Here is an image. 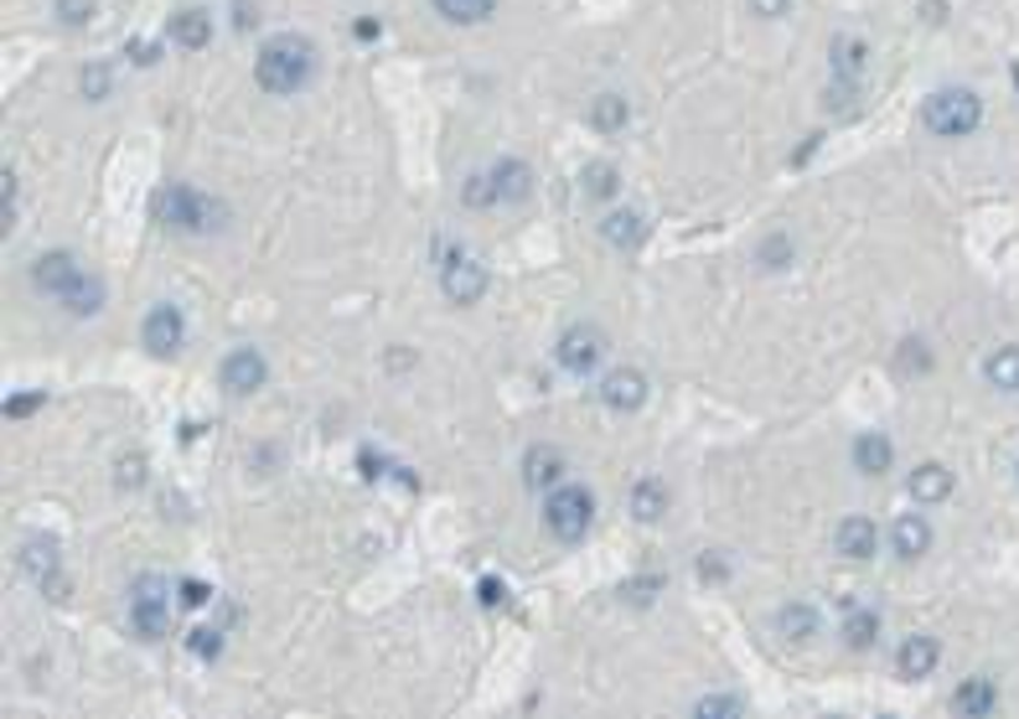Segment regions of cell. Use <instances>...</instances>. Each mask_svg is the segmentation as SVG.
<instances>
[{"mask_svg":"<svg viewBox=\"0 0 1019 719\" xmlns=\"http://www.w3.org/2000/svg\"><path fill=\"white\" fill-rule=\"evenodd\" d=\"M58 300H63V306L73 311V317H94V311L104 306V285H99L94 275H78V280H73V285L63 290V296H58Z\"/></svg>","mask_w":1019,"mask_h":719,"instance_id":"cb8c5ba5","label":"cell"},{"mask_svg":"<svg viewBox=\"0 0 1019 719\" xmlns=\"http://www.w3.org/2000/svg\"><path fill=\"white\" fill-rule=\"evenodd\" d=\"M891 466H895V441L891 435H880V430L854 435V471H865V476H885Z\"/></svg>","mask_w":1019,"mask_h":719,"instance_id":"2e32d148","label":"cell"},{"mask_svg":"<svg viewBox=\"0 0 1019 719\" xmlns=\"http://www.w3.org/2000/svg\"><path fill=\"white\" fill-rule=\"evenodd\" d=\"M833 554L838 559H854V565H865V559H874V523L870 518H844L838 529H833Z\"/></svg>","mask_w":1019,"mask_h":719,"instance_id":"5bb4252c","label":"cell"},{"mask_svg":"<svg viewBox=\"0 0 1019 719\" xmlns=\"http://www.w3.org/2000/svg\"><path fill=\"white\" fill-rule=\"evenodd\" d=\"M891 549L900 554V559H921V554L932 549V523H927L921 512H900L891 523Z\"/></svg>","mask_w":1019,"mask_h":719,"instance_id":"e0dca14e","label":"cell"},{"mask_svg":"<svg viewBox=\"0 0 1019 719\" xmlns=\"http://www.w3.org/2000/svg\"><path fill=\"white\" fill-rule=\"evenodd\" d=\"M829 52H833V73H838V78H859V73H865V58H870V47L859 42V37H854V42L849 37H833Z\"/></svg>","mask_w":1019,"mask_h":719,"instance_id":"4316f807","label":"cell"},{"mask_svg":"<svg viewBox=\"0 0 1019 719\" xmlns=\"http://www.w3.org/2000/svg\"><path fill=\"white\" fill-rule=\"evenodd\" d=\"M78 275H84V270H78V259L67 255V249H47V255L32 264V285H37V290H47V296H63Z\"/></svg>","mask_w":1019,"mask_h":719,"instance_id":"8fae6325","label":"cell"},{"mask_svg":"<svg viewBox=\"0 0 1019 719\" xmlns=\"http://www.w3.org/2000/svg\"><path fill=\"white\" fill-rule=\"evenodd\" d=\"M989 383L998 394H1019V347H998L989 358Z\"/></svg>","mask_w":1019,"mask_h":719,"instance_id":"f1b7e54d","label":"cell"},{"mask_svg":"<svg viewBox=\"0 0 1019 719\" xmlns=\"http://www.w3.org/2000/svg\"><path fill=\"white\" fill-rule=\"evenodd\" d=\"M476 600H482V606H502V580H497V574H487V580L476 585Z\"/></svg>","mask_w":1019,"mask_h":719,"instance_id":"c3c4849f","label":"cell"},{"mask_svg":"<svg viewBox=\"0 0 1019 719\" xmlns=\"http://www.w3.org/2000/svg\"><path fill=\"white\" fill-rule=\"evenodd\" d=\"M600 358H606V332L591 326V321L564 326V337H559V347H554V362H559L564 373H591Z\"/></svg>","mask_w":1019,"mask_h":719,"instance_id":"5b68a950","label":"cell"},{"mask_svg":"<svg viewBox=\"0 0 1019 719\" xmlns=\"http://www.w3.org/2000/svg\"><path fill=\"white\" fill-rule=\"evenodd\" d=\"M658 591H662L658 574H647V580H626V585H621V600H626V606H653V595Z\"/></svg>","mask_w":1019,"mask_h":719,"instance_id":"f35d334b","label":"cell"},{"mask_svg":"<svg viewBox=\"0 0 1019 719\" xmlns=\"http://www.w3.org/2000/svg\"><path fill=\"white\" fill-rule=\"evenodd\" d=\"M874 636H880V616L874 611H849L844 616V647H854V653H865V647H874Z\"/></svg>","mask_w":1019,"mask_h":719,"instance_id":"83f0119b","label":"cell"},{"mask_svg":"<svg viewBox=\"0 0 1019 719\" xmlns=\"http://www.w3.org/2000/svg\"><path fill=\"white\" fill-rule=\"evenodd\" d=\"M166 591H171L166 574H140L135 580V595H150V600H166Z\"/></svg>","mask_w":1019,"mask_h":719,"instance_id":"f6af8a7d","label":"cell"},{"mask_svg":"<svg viewBox=\"0 0 1019 719\" xmlns=\"http://www.w3.org/2000/svg\"><path fill=\"white\" fill-rule=\"evenodd\" d=\"M22 570H26V580L42 585L47 574L58 570V544H52V538H26L22 544Z\"/></svg>","mask_w":1019,"mask_h":719,"instance_id":"d4e9b609","label":"cell"},{"mask_svg":"<svg viewBox=\"0 0 1019 719\" xmlns=\"http://www.w3.org/2000/svg\"><path fill=\"white\" fill-rule=\"evenodd\" d=\"M109 88H114V67H109V63H88L84 78H78V94H84L88 104H104Z\"/></svg>","mask_w":1019,"mask_h":719,"instance_id":"4dcf8cb0","label":"cell"},{"mask_svg":"<svg viewBox=\"0 0 1019 719\" xmlns=\"http://www.w3.org/2000/svg\"><path fill=\"white\" fill-rule=\"evenodd\" d=\"M187 653H197V657H218V653H223V632H218V627H191Z\"/></svg>","mask_w":1019,"mask_h":719,"instance_id":"74e56055","label":"cell"},{"mask_svg":"<svg viewBox=\"0 0 1019 719\" xmlns=\"http://www.w3.org/2000/svg\"><path fill=\"white\" fill-rule=\"evenodd\" d=\"M741 709H745V704L735 694H709V698H699V704H694V715H704V719H709V715H741Z\"/></svg>","mask_w":1019,"mask_h":719,"instance_id":"60d3db41","label":"cell"},{"mask_svg":"<svg viewBox=\"0 0 1019 719\" xmlns=\"http://www.w3.org/2000/svg\"><path fill=\"white\" fill-rule=\"evenodd\" d=\"M430 5H435L450 26H476V22H487L492 16L497 0H430Z\"/></svg>","mask_w":1019,"mask_h":719,"instance_id":"484cf974","label":"cell"},{"mask_svg":"<svg viewBox=\"0 0 1019 719\" xmlns=\"http://www.w3.org/2000/svg\"><path fill=\"white\" fill-rule=\"evenodd\" d=\"M750 11H756V16H766V22H776V16H786V11H792V0H750Z\"/></svg>","mask_w":1019,"mask_h":719,"instance_id":"681fc988","label":"cell"},{"mask_svg":"<svg viewBox=\"0 0 1019 719\" xmlns=\"http://www.w3.org/2000/svg\"><path fill=\"white\" fill-rule=\"evenodd\" d=\"M523 482L538 492H554L564 482V450L559 445H529L523 450Z\"/></svg>","mask_w":1019,"mask_h":719,"instance_id":"30bf717a","label":"cell"},{"mask_svg":"<svg viewBox=\"0 0 1019 719\" xmlns=\"http://www.w3.org/2000/svg\"><path fill=\"white\" fill-rule=\"evenodd\" d=\"M936 662H942V642H936V636H927V632L906 636V642L895 647V668H900V678H911V683L932 678Z\"/></svg>","mask_w":1019,"mask_h":719,"instance_id":"9c48e42d","label":"cell"},{"mask_svg":"<svg viewBox=\"0 0 1019 719\" xmlns=\"http://www.w3.org/2000/svg\"><path fill=\"white\" fill-rule=\"evenodd\" d=\"M911 497L927 503V508H932V503H947V497H953V471L942 461H921L911 471Z\"/></svg>","mask_w":1019,"mask_h":719,"instance_id":"44dd1931","label":"cell"},{"mask_svg":"<svg viewBox=\"0 0 1019 719\" xmlns=\"http://www.w3.org/2000/svg\"><path fill=\"white\" fill-rule=\"evenodd\" d=\"M998 704V689L989 683V678H968L962 689L953 694V715L957 719H989Z\"/></svg>","mask_w":1019,"mask_h":719,"instance_id":"ffe728a7","label":"cell"},{"mask_svg":"<svg viewBox=\"0 0 1019 719\" xmlns=\"http://www.w3.org/2000/svg\"><path fill=\"white\" fill-rule=\"evenodd\" d=\"M176 600H182V611H202L208 600H213V585L208 580H176Z\"/></svg>","mask_w":1019,"mask_h":719,"instance_id":"d590c367","label":"cell"},{"mask_svg":"<svg viewBox=\"0 0 1019 719\" xmlns=\"http://www.w3.org/2000/svg\"><path fill=\"white\" fill-rule=\"evenodd\" d=\"M600 238H606L611 249H637L642 238H647V218L632 208H611L606 223H600Z\"/></svg>","mask_w":1019,"mask_h":719,"instance_id":"d6986e66","label":"cell"},{"mask_svg":"<svg viewBox=\"0 0 1019 719\" xmlns=\"http://www.w3.org/2000/svg\"><path fill=\"white\" fill-rule=\"evenodd\" d=\"M440 290H446L450 306H476V300L487 296V270L467 255L450 259L446 270H440Z\"/></svg>","mask_w":1019,"mask_h":719,"instance_id":"52a82bcc","label":"cell"},{"mask_svg":"<svg viewBox=\"0 0 1019 719\" xmlns=\"http://www.w3.org/2000/svg\"><path fill=\"white\" fill-rule=\"evenodd\" d=\"M88 11H94L88 0H58V16H63L67 26H84V22H88Z\"/></svg>","mask_w":1019,"mask_h":719,"instance_id":"7dc6e473","label":"cell"},{"mask_svg":"<svg viewBox=\"0 0 1019 719\" xmlns=\"http://www.w3.org/2000/svg\"><path fill=\"white\" fill-rule=\"evenodd\" d=\"M129 632L140 642H161L171 632V600H150V595H135L129 600Z\"/></svg>","mask_w":1019,"mask_h":719,"instance_id":"9a60e30c","label":"cell"},{"mask_svg":"<svg viewBox=\"0 0 1019 719\" xmlns=\"http://www.w3.org/2000/svg\"><path fill=\"white\" fill-rule=\"evenodd\" d=\"M311 73H316V47L306 42L300 32H279V37H270V42L259 47V58H254V84L264 88V94H275V99L300 94V88L311 84Z\"/></svg>","mask_w":1019,"mask_h":719,"instance_id":"6da1fadb","label":"cell"},{"mask_svg":"<svg viewBox=\"0 0 1019 719\" xmlns=\"http://www.w3.org/2000/svg\"><path fill=\"white\" fill-rule=\"evenodd\" d=\"M461 202H467L471 212H482V208H492V202H497V182H492V171H476V176H467Z\"/></svg>","mask_w":1019,"mask_h":719,"instance_id":"d6a6232c","label":"cell"},{"mask_svg":"<svg viewBox=\"0 0 1019 719\" xmlns=\"http://www.w3.org/2000/svg\"><path fill=\"white\" fill-rule=\"evenodd\" d=\"M921 120H927V129H932V135H942V140H957V135H973V129H978V120H983V99H978L973 88H942V94H932V99H927Z\"/></svg>","mask_w":1019,"mask_h":719,"instance_id":"277c9868","label":"cell"},{"mask_svg":"<svg viewBox=\"0 0 1019 719\" xmlns=\"http://www.w3.org/2000/svg\"><path fill=\"white\" fill-rule=\"evenodd\" d=\"M492 182H497V202H523L533 191V171L518 161V156H502L492 166Z\"/></svg>","mask_w":1019,"mask_h":719,"instance_id":"7402d4cb","label":"cell"},{"mask_svg":"<svg viewBox=\"0 0 1019 719\" xmlns=\"http://www.w3.org/2000/svg\"><path fill=\"white\" fill-rule=\"evenodd\" d=\"M595 523V497L591 487H574V482H559V487L544 497V529L559 538V544H580Z\"/></svg>","mask_w":1019,"mask_h":719,"instance_id":"3957f363","label":"cell"},{"mask_svg":"<svg viewBox=\"0 0 1019 719\" xmlns=\"http://www.w3.org/2000/svg\"><path fill=\"white\" fill-rule=\"evenodd\" d=\"M776 632H782L786 642H812V636H818V611L803 606V600H786L782 611H776Z\"/></svg>","mask_w":1019,"mask_h":719,"instance_id":"603a6c76","label":"cell"},{"mask_svg":"<svg viewBox=\"0 0 1019 719\" xmlns=\"http://www.w3.org/2000/svg\"><path fill=\"white\" fill-rule=\"evenodd\" d=\"M114 482H120L125 492H135L140 482H146V461H140L135 450H129V456H120V471H114Z\"/></svg>","mask_w":1019,"mask_h":719,"instance_id":"ab89813d","label":"cell"},{"mask_svg":"<svg viewBox=\"0 0 1019 719\" xmlns=\"http://www.w3.org/2000/svg\"><path fill=\"white\" fill-rule=\"evenodd\" d=\"M756 264H761V270H786V264H792V238H786V233H771V238H761Z\"/></svg>","mask_w":1019,"mask_h":719,"instance_id":"836d02e7","label":"cell"},{"mask_svg":"<svg viewBox=\"0 0 1019 719\" xmlns=\"http://www.w3.org/2000/svg\"><path fill=\"white\" fill-rule=\"evenodd\" d=\"M621 125H626V99H621V94H600V99L591 104V129L617 135Z\"/></svg>","mask_w":1019,"mask_h":719,"instance_id":"f546056e","label":"cell"},{"mask_svg":"<svg viewBox=\"0 0 1019 719\" xmlns=\"http://www.w3.org/2000/svg\"><path fill=\"white\" fill-rule=\"evenodd\" d=\"M171 42L182 47V52H202V47L213 42V16L202 11V5H182L176 16H171Z\"/></svg>","mask_w":1019,"mask_h":719,"instance_id":"4fadbf2b","label":"cell"},{"mask_svg":"<svg viewBox=\"0 0 1019 719\" xmlns=\"http://www.w3.org/2000/svg\"><path fill=\"white\" fill-rule=\"evenodd\" d=\"M626 508H632L637 523H658L662 512H668V482H662V476H642V482H632Z\"/></svg>","mask_w":1019,"mask_h":719,"instance_id":"ac0fdd59","label":"cell"},{"mask_svg":"<svg viewBox=\"0 0 1019 719\" xmlns=\"http://www.w3.org/2000/svg\"><path fill=\"white\" fill-rule=\"evenodd\" d=\"M140 337L156 358H176L182 352V337H187V321L176 306H150V317L140 321Z\"/></svg>","mask_w":1019,"mask_h":719,"instance_id":"8992f818","label":"cell"},{"mask_svg":"<svg viewBox=\"0 0 1019 719\" xmlns=\"http://www.w3.org/2000/svg\"><path fill=\"white\" fill-rule=\"evenodd\" d=\"M617 187H621V176H617V166H585V197H595V202H611L617 197Z\"/></svg>","mask_w":1019,"mask_h":719,"instance_id":"1f68e13d","label":"cell"},{"mask_svg":"<svg viewBox=\"0 0 1019 719\" xmlns=\"http://www.w3.org/2000/svg\"><path fill=\"white\" fill-rule=\"evenodd\" d=\"M895 368H900V373H927V368H932V352H927V347H921V342H900V352H895Z\"/></svg>","mask_w":1019,"mask_h":719,"instance_id":"8d00e7d4","label":"cell"},{"mask_svg":"<svg viewBox=\"0 0 1019 719\" xmlns=\"http://www.w3.org/2000/svg\"><path fill=\"white\" fill-rule=\"evenodd\" d=\"M699 574H704V580H724V574H730V559H724L720 549H709L699 559Z\"/></svg>","mask_w":1019,"mask_h":719,"instance_id":"bcb514c9","label":"cell"},{"mask_svg":"<svg viewBox=\"0 0 1019 719\" xmlns=\"http://www.w3.org/2000/svg\"><path fill=\"white\" fill-rule=\"evenodd\" d=\"M150 223L176 233H218L228 223V208L208 197V191H191L182 182H166V187L150 191Z\"/></svg>","mask_w":1019,"mask_h":719,"instance_id":"7a4b0ae2","label":"cell"},{"mask_svg":"<svg viewBox=\"0 0 1019 719\" xmlns=\"http://www.w3.org/2000/svg\"><path fill=\"white\" fill-rule=\"evenodd\" d=\"M42 409V394H16V399H5V414L11 420H26V414H37Z\"/></svg>","mask_w":1019,"mask_h":719,"instance_id":"ee69618b","label":"cell"},{"mask_svg":"<svg viewBox=\"0 0 1019 719\" xmlns=\"http://www.w3.org/2000/svg\"><path fill=\"white\" fill-rule=\"evenodd\" d=\"M600 399L611 404V409H621V414H632V409L647 404V379H642L637 368H611L606 383H600Z\"/></svg>","mask_w":1019,"mask_h":719,"instance_id":"7c38bea8","label":"cell"},{"mask_svg":"<svg viewBox=\"0 0 1019 719\" xmlns=\"http://www.w3.org/2000/svg\"><path fill=\"white\" fill-rule=\"evenodd\" d=\"M264 379H270V362H264L259 347H234V352L223 358V388H228V394H259Z\"/></svg>","mask_w":1019,"mask_h":719,"instance_id":"ba28073f","label":"cell"},{"mask_svg":"<svg viewBox=\"0 0 1019 719\" xmlns=\"http://www.w3.org/2000/svg\"><path fill=\"white\" fill-rule=\"evenodd\" d=\"M854 99H859V78H838V73H833L829 94H823V104H829V114H849Z\"/></svg>","mask_w":1019,"mask_h":719,"instance_id":"e575fe53","label":"cell"},{"mask_svg":"<svg viewBox=\"0 0 1019 719\" xmlns=\"http://www.w3.org/2000/svg\"><path fill=\"white\" fill-rule=\"evenodd\" d=\"M129 58H135V67H156V63H161V42L135 37V42H129Z\"/></svg>","mask_w":1019,"mask_h":719,"instance_id":"b9f144b4","label":"cell"},{"mask_svg":"<svg viewBox=\"0 0 1019 719\" xmlns=\"http://www.w3.org/2000/svg\"><path fill=\"white\" fill-rule=\"evenodd\" d=\"M42 595L52 600V606H63L67 595H73V580H63V570H52V574L42 580Z\"/></svg>","mask_w":1019,"mask_h":719,"instance_id":"7bdbcfd3","label":"cell"}]
</instances>
